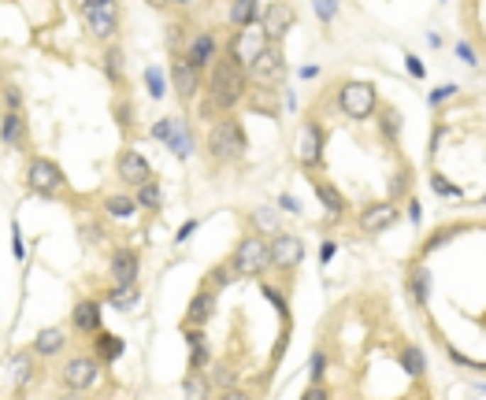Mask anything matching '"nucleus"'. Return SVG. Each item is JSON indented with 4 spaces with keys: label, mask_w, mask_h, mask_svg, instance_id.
Listing matches in <instances>:
<instances>
[{
    "label": "nucleus",
    "mask_w": 486,
    "mask_h": 400,
    "mask_svg": "<svg viewBox=\"0 0 486 400\" xmlns=\"http://www.w3.org/2000/svg\"><path fill=\"white\" fill-rule=\"evenodd\" d=\"M208 152L219 163H238L245 156V130L238 119H219L208 130Z\"/></svg>",
    "instance_id": "1"
},
{
    "label": "nucleus",
    "mask_w": 486,
    "mask_h": 400,
    "mask_svg": "<svg viewBox=\"0 0 486 400\" xmlns=\"http://www.w3.org/2000/svg\"><path fill=\"white\" fill-rule=\"evenodd\" d=\"M96 378H101V363H96L93 356L86 352H78L71 360H63L60 363V371H56V382H60V389H71V393H86L96 386Z\"/></svg>",
    "instance_id": "2"
},
{
    "label": "nucleus",
    "mask_w": 486,
    "mask_h": 400,
    "mask_svg": "<svg viewBox=\"0 0 486 400\" xmlns=\"http://www.w3.org/2000/svg\"><path fill=\"white\" fill-rule=\"evenodd\" d=\"M245 74L264 89H275L279 82L286 78V60H282V48L279 45H264L249 63H245Z\"/></svg>",
    "instance_id": "3"
},
{
    "label": "nucleus",
    "mask_w": 486,
    "mask_h": 400,
    "mask_svg": "<svg viewBox=\"0 0 486 400\" xmlns=\"http://www.w3.org/2000/svg\"><path fill=\"white\" fill-rule=\"evenodd\" d=\"M63 186H67V178H63L60 163L48 160V156H30L26 163V189L38 193V196H56Z\"/></svg>",
    "instance_id": "4"
},
{
    "label": "nucleus",
    "mask_w": 486,
    "mask_h": 400,
    "mask_svg": "<svg viewBox=\"0 0 486 400\" xmlns=\"http://www.w3.org/2000/svg\"><path fill=\"white\" fill-rule=\"evenodd\" d=\"M271 267V252H267V241L260 238H245L234 248V260H231V271L241 278H260Z\"/></svg>",
    "instance_id": "5"
},
{
    "label": "nucleus",
    "mask_w": 486,
    "mask_h": 400,
    "mask_svg": "<svg viewBox=\"0 0 486 400\" xmlns=\"http://www.w3.org/2000/svg\"><path fill=\"white\" fill-rule=\"evenodd\" d=\"M82 19L89 26V33L96 41H116V33H119V4L116 0H93V4L82 8Z\"/></svg>",
    "instance_id": "6"
},
{
    "label": "nucleus",
    "mask_w": 486,
    "mask_h": 400,
    "mask_svg": "<svg viewBox=\"0 0 486 400\" xmlns=\"http://www.w3.org/2000/svg\"><path fill=\"white\" fill-rule=\"evenodd\" d=\"M338 104L349 119H368L371 111H375L379 96H375V86L371 82H342V89H338Z\"/></svg>",
    "instance_id": "7"
},
{
    "label": "nucleus",
    "mask_w": 486,
    "mask_h": 400,
    "mask_svg": "<svg viewBox=\"0 0 486 400\" xmlns=\"http://www.w3.org/2000/svg\"><path fill=\"white\" fill-rule=\"evenodd\" d=\"M34 374H38V363H34V356H30V348H23V352H11L4 363H0V382L11 386V389L30 386Z\"/></svg>",
    "instance_id": "8"
},
{
    "label": "nucleus",
    "mask_w": 486,
    "mask_h": 400,
    "mask_svg": "<svg viewBox=\"0 0 486 400\" xmlns=\"http://www.w3.org/2000/svg\"><path fill=\"white\" fill-rule=\"evenodd\" d=\"M116 174H119L123 186L138 189V186H145V182H153V167H149V160H145L141 152L123 148V152L116 156Z\"/></svg>",
    "instance_id": "9"
},
{
    "label": "nucleus",
    "mask_w": 486,
    "mask_h": 400,
    "mask_svg": "<svg viewBox=\"0 0 486 400\" xmlns=\"http://www.w3.org/2000/svg\"><path fill=\"white\" fill-rule=\"evenodd\" d=\"M108 274H111V286H138V274H141V256L138 248H116L108 260Z\"/></svg>",
    "instance_id": "10"
},
{
    "label": "nucleus",
    "mask_w": 486,
    "mask_h": 400,
    "mask_svg": "<svg viewBox=\"0 0 486 400\" xmlns=\"http://www.w3.org/2000/svg\"><path fill=\"white\" fill-rule=\"evenodd\" d=\"M0 141L11 152H30V126L23 111H0Z\"/></svg>",
    "instance_id": "11"
},
{
    "label": "nucleus",
    "mask_w": 486,
    "mask_h": 400,
    "mask_svg": "<svg viewBox=\"0 0 486 400\" xmlns=\"http://www.w3.org/2000/svg\"><path fill=\"white\" fill-rule=\"evenodd\" d=\"M267 252H271V267L294 271V267L301 263V256H304V245H301V238H294V233H279V238L267 245Z\"/></svg>",
    "instance_id": "12"
},
{
    "label": "nucleus",
    "mask_w": 486,
    "mask_h": 400,
    "mask_svg": "<svg viewBox=\"0 0 486 400\" xmlns=\"http://www.w3.org/2000/svg\"><path fill=\"white\" fill-rule=\"evenodd\" d=\"M171 82H175L178 100H186V104H189V100L197 96V89H201V71L186 56H175L171 60Z\"/></svg>",
    "instance_id": "13"
},
{
    "label": "nucleus",
    "mask_w": 486,
    "mask_h": 400,
    "mask_svg": "<svg viewBox=\"0 0 486 400\" xmlns=\"http://www.w3.org/2000/svg\"><path fill=\"white\" fill-rule=\"evenodd\" d=\"M71 326L78 333H86V338H93L96 330H104V311H101V300L93 296H82L78 304L71 308Z\"/></svg>",
    "instance_id": "14"
},
{
    "label": "nucleus",
    "mask_w": 486,
    "mask_h": 400,
    "mask_svg": "<svg viewBox=\"0 0 486 400\" xmlns=\"http://www.w3.org/2000/svg\"><path fill=\"white\" fill-rule=\"evenodd\" d=\"M63 348H67V330H60V326H45L34 333V341H30V356L34 360H53L60 356Z\"/></svg>",
    "instance_id": "15"
},
{
    "label": "nucleus",
    "mask_w": 486,
    "mask_h": 400,
    "mask_svg": "<svg viewBox=\"0 0 486 400\" xmlns=\"http://www.w3.org/2000/svg\"><path fill=\"white\" fill-rule=\"evenodd\" d=\"M401 219V211H397V204L394 200H382V204H371V208H364L360 211V233H379V230H386V226H394Z\"/></svg>",
    "instance_id": "16"
},
{
    "label": "nucleus",
    "mask_w": 486,
    "mask_h": 400,
    "mask_svg": "<svg viewBox=\"0 0 486 400\" xmlns=\"http://www.w3.org/2000/svg\"><path fill=\"white\" fill-rule=\"evenodd\" d=\"M219 56V41H216V33H193L189 45H186V60L197 67V71H208V67L216 63Z\"/></svg>",
    "instance_id": "17"
},
{
    "label": "nucleus",
    "mask_w": 486,
    "mask_h": 400,
    "mask_svg": "<svg viewBox=\"0 0 486 400\" xmlns=\"http://www.w3.org/2000/svg\"><path fill=\"white\" fill-rule=\"evenodd\" d=\"M289 26H294V8H289V4H271V8H264V15H260V33L267 38V45L279 41Z\"/></svg>",
    "instance_id": "18"
},
{
    "label": "nucleus",
    "mask_w": 486,
    "mask_h": 400,
    "mask_svg": "<svg viewBox=\"0 0 486 400\" xmlns=\"http://www.w3.org/2000/svg\"><path fill=\"white\" fill-rule=\"evenodd\" d=\"M216 289H208V286H201L197 293H193V300H189V308H186V323L182 326H204L208 319L216 315Z\"/></svg>",
    "instance_id": "19"
},
{
    "label": "nucleus",
    "mask_w": 486,
    "mask_h": 400,
    "mask_svg": "<svg viewBox=\"0 0 486 400\" xmlns=\"http://www.w3.org/2000/svg\"><path fill=\"white\" fill-rule=\"evenodd\" d=\"M123 348H126V345H123L119 333L96 330V333H93V352H89V356H93L96 363H116V360L123 356Z\"/></svg>",
    "instance_id": "20"
},
{
    "label": "nucleus",
    "mask_w": 486,
    "mask_h": 400,
    "mask_svg": "<svg viewBox=\"0 0 486 400\" xmlns=\"http://www.w3.org/2000/svg\"><path fill=\"white\" fill-rule=\"evenodd\" d=\"M101 71H104V78H108L116 89L126 82V56H123L119 45H104V52H101Z\"/></svg>",
    "instance_id": "21"
},
{
    "label": "nucleus",
    "mask_w": 486,
    "mask_h": 400,
    "mask_svg": "<svg viewBox=\"0 0 486 400\" xmlns=\"http://www.w3.org/2000/svg\"><path fill=\"white\" fill-rule=\"evenodd\" d=\"M260 23V0H234L231 4V26L234 30H249Z\"/></svg>",
    "instance_id": "22"
},
{
    "label": "nucleus",
    "mask_w": 486,
    "mask_h": 400,
    "mask_svg": "<svg viewBox=\"0 0 486 400\" xmlns=\"http://www.w3.org/2000/svg\"><path fill=\"white\" fill-rule=\"evenodd\" d=\"M323 152V130L319 126H304L301 130V163L304 167H316Z\"/></svg>",
    "instance_id": "23"
},
{
    "label": "nucleus",
    "mask_w": 486,
    "mask_h": 400,
    "mask_svg": "<svg viewBox=\"0 0 486 400\" xmlns=\"http://www.w3.org/2000/svg\"><path fill=\"white\" fill-rule=\"evenodd\" d=\"M101 208L111 215V219H134L138 215V204H134L131 193H111V196L101 200Z\"/></svg>",
    "instance_id": "24"
},
{
    "label": "nucleus",
    "mask_w": 486,
    "mask_h": 400,
    "mask_svg": "<svg viewBox=\"0 0 486 400\" xmlns=\"http://www.w3.org/2000/svg\"><path fill=\"white\" fill-rule=\"evenodd\" d=\"M134 204L145 208V211H160L164 208V189H160V182H145V186L134 189Z\"/></svg>",
    "instance_id": "25"
},
{
    "label": "nucleus",
    "mask_w": 486,
    "mask_h": 400,
    "mask_svg": "<svg viewBox=\"0 0 486 400\" xmlns=\"http://www.w3.org/2000/svg\"><path fill=\"white\" fill-rule=\"evenodd\" d=\"M409 293H412V300L419 308L427 304V293H431V274L424 271V267H412L409 271Z\"/></svg>",
    "instance_id": "26"
},
{
    "label": "nucleus",
    "mask_w": 486,
    "mask_h": 400,
    "mask_svg": "<svg viewBox=\"0 0 486 400\" xmlns=\"http://www.w3.org/2000/svg\"><path fill=\"white\" fill-rule=\"evenodd\" d=\"M208 389H212V382H208L201 371H189L186 382H182V393L186 400H208Z\"/></svg>",
    "instance_id": "27"
},
{
    "label": "nucleus",
    "mask_w": 486,
    "mask_h": 400,
    "mask_svg": "<svg viewBox=\"0 0 486 400\" xmlns=\"http://www.w3.org/2000/svg\"><path fill=\"white\" fill-rule=\"evenodd\" d=\"M108 304H111V308H119V311H131V308L138 304V286H111Z\"/></svg>",
    "instance_id": "28"
},
{
    "label": "nucleus",
    "mask_w": 486,
    "mask_h": 400,
    "mask_svg": "<svg viewBox=\"0 0 486 400\" xmlns=\"http://www.w3.org/2000/svg\"><path fill=\"white\" fill-rule=\"evenodd\" d=\"M164 145H171V152H175V156H189L193 138H189V130H186L182 123H171V138H167Z\"/></svg>",
    "instance_id": "29"
},
{
    "label": "nucleus",
    "mask_w": 486,
    "mask_h": 400,
    "mask_svg": "<svg viewBox=\"0 0 486 400\" xmlns=\"http://www.w3.org/2000/svg\"><path fill=\"white\" fill-rule=\"evenodd\" d=\"M316 193H319L323 204H327V211H331V215H342V211H346V196L338 193L334 186H327V182H316Z\"/></svg>",
    "instance_id": "30"
},
{
    "label": "nucleus",
    "mask_w": 486,
    "mask_h": 400,
    "mask_svg": "<svg viewBox=\"0 0 486 400\" xmlns=\"http://www.w3.org/2000/svg\"><path fill=\"white\" fill-rule=\"evenodd\" d=\"M401 367H404V371H409L412 378H419V374L427 371V363H424V352H419L416 345H404V348H401Z\"/></svg>",
    "instance_id": "31"
},
{
    "label": "nucleus",
    "mask_w": 486,
    "mask_h": 400,
    "mask_svg": "<svg viewBox=\"0 0 486 400\" xmlns=\"http://www.w3.org/2000/svg\"><path fill=\"white\" fill-rule=\"evenodd\" d=\"M0 104H4V111H23V89L15 82H4L0 86Z\"/></svg>",
    "instance_id": "32"
},
{
    "label": "nucleus",
    "mask_w": 486,
    "mask_h": 400,
    "mask_svg": "<svg viewBox=\"0 0 486 400\" xmlns=\"http://www.w3.org/2000/svg\"><path fill=\"white\" fill-rule=\"evenodd\" d=\"M382 133H386L390 141L401 133V115H397L394 108H382Z\"/></svg>",
    "instance_id": "33"
},
{
    "label": "nucleus",
    "mask_w": 486,
    "mask_h": 400,
    "mask_svg": "<svg viewBox=\"0 0 486 400\" xmlns=\"http://www.w3.org/2000/svg\"><path fill=\"white\" fill-rule=\"evenodd\" d=\"M204 363H208V345L204 341L189 345V371H204Z\"/></svg>",
    "instance_id": "34"
},
{
    "label": "nucleus",
    "mask_w": 486,
    "mask_h": 400,
    "mask_svg": "<svg viewBox=\"0 0 486 400\" xmlns=\"http://www.w3.org/2000/svg\"><path fill=\"white\" fill-rule=\"evenodd\" d=\"M409 189H412V174H409V171H401V174L390 182V196L401 200V196H409Z\"/></svg>",
    "instance_id": "35"
},
{
    "label": "nucleus",
    "mask_w": 486,
    "mask_h": 400,
    "mask_svg": "<svg viewBox=\"0 0 486 400\" xmlns=\"http://www.w3.org/2000/svg\"><path fill=\"white\" fill-rule=\"evenodd\" d=\"M116 119H119L123 130H131V126H134V108H131V100H123V96L116 100Z\"/></svg>",
    "instance_id": "36"
},
{
    "label": "nucleus",
    "mask_w": 486,
    "mask_h": 400,
    "mask_svg": "<svg viewBox=\"0 0 486 400\" xmlns=\"http://www.w3.org/2000/svg\"><path fill=\"white\" fill-rule=\"evenodd\" d=\"M145 86H149V93L160 100V96H164V74H160L156 67H149V71H145Z\"/></svg>",
    "instance_id": "37"
},
{
    "label": "nucleus",
    "mask_w": 486,
    "mask_h": 400,
    "mask_svg": "<svg viewBox=\"0 0 486 400\" xmlns=\"http://www.w3.org/2000/svg\"><path fill=\"white\" fill-rule=\"evenodd\" d=\"M312 4H316V15H319L323 23H331L334 15H338V0H312Z\"/></svg>",
    "instance_id": "38"
},
{
    "label": "nucleus",
    "mask_w": 486,
    "mask_h": 400,
    "mask_svg": "<svg viewBox=\"0 0 486 400\" xmlns=\"http://www.w3.org/2000/svg\"><path fill=\"white\" fill-rule=\"evenodd\" d=\"M301 400H331V389L327 386H309L301 393Z\"/></svg>",
    "instance_id": "39"
},
{
    "label": "nucleus",
    "mask_w": 486,
    "mask_h": 400,
    "mask_svg": "<svg viewBox=\"0 0 486 400\" xmlns=\"http://www.w3.org/2000/svg\"><path fill=\"white\" fill-rule=\"evenodd\" d=\"M431 182H434V189H438V193H442V196H457V193H460V189H457V186H449V182H446V178H442V174H434V178H431Z\"/></svg>",
    "instance_id": "40"
},
{
    "label": "nucleus",
    "mask_w": 486,
    "mask_h": 400,
    "mask_svg": "<svg viewBox=\"0 0 486 400\" xmlns=\"http://www.w3.org/2000/svg\"><path fill=\"white\" fill-rule=\"evenodd\" d=\"M11 245H15V260H23V233H19V223H11Z\"/></svg>",
    "instance_id": "41"
},
{
    "label": "nucleus",
    "mask_w": 486,
    "mask_h": 400,
    "mask_svg": "<svg viewBox=\"0 0 486 400\" xmlns=\"http://www.w3.org/2000/svg\"><path fill=\"white\" fill-rule=\"evenodd\" d=\"M256 223H260L264 230H275V226H279V219H275V211H267V208H264V211H256Z\"/></svg>",
    "instance_id": "42"
},
{
    "label": "nucleus",
    "mask_w": 486,
    "mask_h": 400,
    "mask_svg": "<svg viewBox=\"0 0 486 400\" xmlns=\"http://www.w3.org/2000/svg\"><path fill=\"white\" fill-rule=\"evenodd\" d=\"M404 63H409V71H412V78H424V63H419L416 56H404Z\"/></svg>",
    "instance_id": "43"
},
{
    "label": "nucleus",
    "mask_w": 486,
    "mask_h": 400,
    "mask_svg": "<svg viewBox=\"0 0 486 400\" xmlns=\"http://www.w3.org/2000/svg\"><path fill=\"white\" fill-rule=\"evenodd\" d=\"M219 400H249V393H241V389H223Z\"/></svg>",
    "instance_id": "44"
},
{
    "label": "nucleus",
    "mask_w": 486,
    "mask_h": 400,
    "mask_svg": "<svg viewBox=\"0 0 486 400\" xmlns=\"http://www.w3.org/2000/svg\"><path fill=\"white\" fill-rule=\"evenodd\" d=\"M53 400H86V396H82V393H71V389H60Z\"/></svg>",
    "instance_id": "45"
},
{
    "label": "nucleus",
    "mask_w": 486,
    "mask_h": 400,
    "mask_svg": "<svg viewBox=\"0 0 486 400\" xmlns=\"http://www.w3.org/2000/svg\"><path fill=\"white\" fill-rule=\"evenodd\" d=\"M193 226H197V223H186L182 230H178V241H186V238H189V233H193Z\"/></svg>",
    "instance_id": "46"
},
{
    "label": "nucleus",
    "mask_w": 486,
    "mask_h": 400,
    "mask_svg": "<svg viewBox=\"0 0 486 400\" xmlns=\"http://www.w3.org/2000/svg\"><path fill=\"white\" fill-rule=\"evenodd\" d=\"M164 4H175V8H189V4H197V0H164Z\"/></svg>",
    "instance_id": "47"
},
{
    "label": "nucleus",
    "mask_w": 486,
    "mask_h": 400,
    "mask_svg": "<svg viewBox=\"0 0 486 400\" xmlns=\"http://www.w3.org/2000/svg\"><path fill=\"white\" fill-rule=\"evenodd\" d=\"M4 82H8V63L0 60V86H4Z\"/></svg>",
    "instance_id": "48"
},
{
    "label": "nucleus",
    "mask_w": 486,
    "mask_h": 400,
    "mask_svg": "<svg viewBox=\"0 0 486 400\" xmlns=\"http://www.w3.org/2000/svg\"><path fill=\"white\" fill-rule=\"evenodd\" d=\"M149 4H153V8H167V4H164V0H149Z\"/></svg>",
    "instance_id": "49"
},
{
    "label": "nucleus",
    "mask_w": 486,
    "mask_h": 400,
    "mask_svg": "<svg viewBox=\"0 0 486 400\" xmlns=\"http://www.w3.org/2000/svg\"><path fill=\"white\" fill-rule=\"evenodd\" d=\"M78 4H82V8H86V4H93V0H78Z\"/></svg>",
    "instance_id": "50"
}]
</instances>
